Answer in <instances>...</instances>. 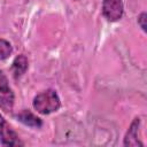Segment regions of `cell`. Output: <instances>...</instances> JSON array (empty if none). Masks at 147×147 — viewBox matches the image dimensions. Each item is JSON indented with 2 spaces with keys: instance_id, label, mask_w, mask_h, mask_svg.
<instances>
[{
  "instance_id": "30bf717a",
  "label": "cell",
  "mask_w": 147,
  "mask_h": 147,
  "mask_svg": "<svg viewBox=\"0 0 147 147\" xmlns=\"http://www.w3.org/2000/svg\"><path fill=\"white\" fill-rule=\"evenodd\" d=\"M72 1H75V2H77V1H80V0H72Z\"/></svg>"
},
{
  "instance_id": "9c48e42d",
  "label": "cell",
  "mask_w": 147,
  "mask_h": 147,
  "mask_svg": "<svg viewBox=\"0 0 147 147\" xmlns=\"http://www.w3.org/2000/svg\"><path fill=\"white\" fill-rule=\"evenodd\" d=\"M146 18H147L146 11H141V13L137 16V23H138L139 28L142 30L144 33H146V31H147V29H146Z\"/></svg>"
},
{
  "instance_id": "ba28073f",
  "label": "cell",
  "mask_w": 147,
  "mask_h": 147,
  "mask_svg": "<svg viewBox=\"0 0 147 147\" xmlns=\"http://www.w3.org/2000/svg\"><path fill=\"white\" fill-rule=\"evenodd\" d=\"M13 45L3 38H0V61L7 60L11 54H13Z\"/></svg>"
},
{
  "instance_id": "7a4b0ae2",
  "label": "cell",
  "mask_w": 147,
  "mask_h": 147,
  "mask_svg": "<svg viewBox=\"0 0 147 147\" xmlns=\"http://www.w3.org/2000/svg\"><path fill=\"white\" fill-rule=\"evenodd\" d=\"M15 105V93L9 85L8 77L0 70V109L6 114H13Z\"/></svg>"
},
{
  "instance_id": "3957f363",
  "label": "cell",
  "mask_w": 147,
  "mask_h": 147,
  "mask_svg": "<svg viewBox=\"0 0 147 147\" xmlns=\"http://www.w3.org/2000/svg\"><path fill=\"white\" fill-rule=\"evenodd\" d=\"M0 145L7 147H16V146L25 145L21 140L18 133L2 116V114H0Z\"/></svg>"
},
{
  "instance_id": "8992f818",
  "label": "cell",
  "mask_w": 147,
  "mask_h": 147,
  "mask_svg": "<svg viewBox=\"0 0 147 147\" xmlns=\"http://www.w3.org/2000/svg\"><path fill=\"white\" fill-rule=\"evenodd\" d=\"M14 117L16 118V121L31 129H41L44 125L42 119L34 113H32L30 109H22L21 111L15 114Z\"/></svg>"
},
{
  "instance_id": "52a82bcc",
  "label": "cell",
  "mask_w": 147,
  "mask_h": 147,
  "mask_svg": "<svg viewBox=\"0 0 147 147\" xmlns=\"http://www.w3.org/2000/svg\"><path fill=\"white\" fill-rule=\"evenodd\" d=\"M10 72H11V76L17 82L20 80L28 71L29 69V60H28V56L25 54H18L11 62V65H10Z\"/></svg>"
},
{
  "instance_id": "5b68a950",
  "label": "cell",
  "mask_w": 147,
  "mask_h": 147,
  "mask_svg": "<svg viewBox=\"0 0 147 147\" xmlns=\"http://www.w3.org/2000/svg\"><path fill=\"white\" fill-rule=\"evenodd\" d=\"M140 126H141V117L136 116L132 122L130 123L124 138H123V146L124 147H142L145 146V142L140 140Z\"/></svg>"
},
{
  "instance_id": "277c9868",
  "label": "cell",
  "mask_w": 147,
  "mask_h": 147,
  "mask_svg": "<svg viewBox=\"0 0 147 147\" xmlns=\"http://www.w3.org/2000/svg\"><path fill=\"white\" fill-rule=\"evenodd\" d=\"M101 14L106 21L110 23L118 22L124 15V1L123 0H102Z\"/></svg>"
},
{
  "instance_id": "6da1fadb",
  "label": "cell",
  "mask_w": 147,
  "mask_h": 147,
  "mask_svg": "<svg viewBox=\"0 0 147 147\" xmlns=\"http://www.w3.org/2000/svg\"><path fill=\"white\" fill-rule=\"evenodd\" d=\"M62 106L61 98L56 90L47 88L34 95L32 100L33 109L40 115H49L56 113Z\"/></svg>"
}]
</instances>
